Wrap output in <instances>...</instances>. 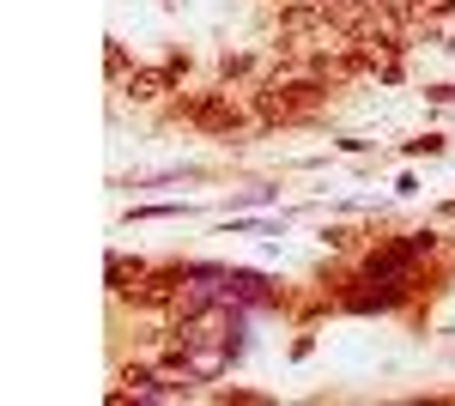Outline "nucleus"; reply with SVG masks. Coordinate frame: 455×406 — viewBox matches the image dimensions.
Listing matches in <instances>:
<instances>
[{
	"mask_svg": "<svg viewBox=\"0 0 455 406\" xmlns=\"http://www.w3.org/2000/svg\"><path fill=\"white\" fill-rule=\"evenodd\" d=\"M322 98V85H274V92H261V109L267 115H298V109H310V103Z\"/></svg>",
	"mask_w": 455,
	"mask_h": 406,
	"instance_id": "obj_1",
	"label": "nucleus"
}]
</instances>
